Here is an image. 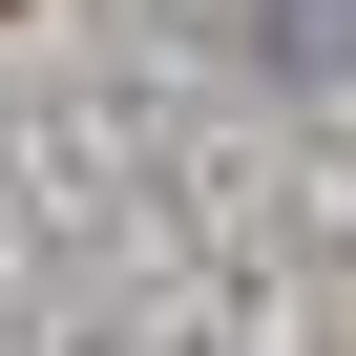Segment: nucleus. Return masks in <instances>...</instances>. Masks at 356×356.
<instances>
[{
	"label": "nucleus",
	"mask_w": 356,
	"mask_h": 356,
	"mask_svg": "<svg viewBox=\"0 0 356 356\" xmlns=\"http://www.w3.org/2000/svg\"><path fill=\"white\" fill-rule=\"evenodd\" d=\"M252 42H273L293 84H335V63H356V0H252Z\"/></svg>",
	"instance_id": "1"
}]
</instances>
